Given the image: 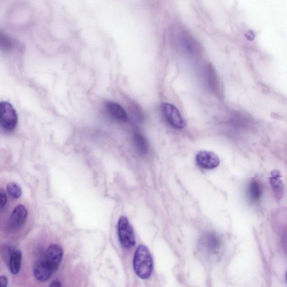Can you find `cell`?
I'll return each mask as SVG.
<instances>
[{
    "instance_id": "obj_1",
    "label": "cell",
    "mask_w": 287,
    "mask_h": 287,
    "mask_svg": "<svg viewBox=\"0 0 287 287\" xmlns=\"http://www.w3.org/2000/svg\"><path fill=\"white\" fill-rule=\"evenodd\" d=\"M134 268L138 277L147 279L150 277L153 269V263L150 251L144 245H140L136 249L134 257Z\"/></svg>"
},
{
    "instance_id": "obj_2",
    "label": "cell",
    "mask_w": 287,
    "mask_h": 287,
    "mask_svg": "<svg viewBox=\"0 0 287 287\" xmlns=\"http://www.w3.org/2000/svg\"><path fill=\"white\" fill-rule=\"evenodd\" d=\"M63 255L62 248L57 244L48 247L43 258L39 260L46 269L53 274L60 265Z\"/></svg>"
},
{
    "instance_id": "obj_3",
    "label": "cell",
    "mask_w": 287,
    "mask_h": 287,
    "mask_svg": "<svg viewBox=\"0 0 287 287\" xmlns=\"http://www.w3.org/2000/svg\"><path fill=\"white\" fill-rule=\"evenodd\" d=\"M18 117L17 111L12 104L6 101L0 103V124L6 132L12 131L18 124Z\"/></svg>"
},
{
    "instance_id": "obj_4",
    "label": "cell",
    "mask_w": 287,
    "mask_h": 287,
    "mask_svg": "<svg viewBox=\"0 0 287 287\" xmlns=\"http://www.w3.org/2000/svg\"><path fill=\"white\" fill-rule=\"evenodd\" d=\"M117 231L119 240L123 247L130 249L135 246V236L133 227L125 216H122L118 220Z\"/></svg>"
},
{
    "instance_id": "obj_5",
    "label": "cell",
    "mask_w": 287,
    "mask_h": 287,
    "mask_svg": "<svg viewBox=\"0 0 287 287\" xmlns=\"http://www.w3.org/2000/svg\"><path fill=\"white\" fill-rule=\"evenodd\" d=\"M161 108L164 117L172 128L178 130L185 128L186 121L176 106L170 103H163Z\"/></svg>"
},
{
    "instance_id": "obj_6",
    "label": "cell",
    "mask_w": 287,
    "mask_h": 287,
    "mask_svg": "<svg viewBox=\"0 0 287 287\" xmlns=\"http://www.w3.org/2000/svg\"><path fill=\"white\" fill-rule=\"evenodd\" d=\"M199 247L208 255L217 254L221 247V241L214 232H208L203 234L199 240Z\"/></svg>"
},
{
    "instance_id": "obj_7",
    "label": "cell",
    "mask_w": 287,
    "mask_h": 287,
    "mask_svg": "<svg viewBox=\"0 0 287 287\" xmlns=\"http://www.w3.org/2000/svg\"><path fill=\"white\" fill-rule=\"evenodd\" d=\"M196 163L201 169L212 170L217 168L221 163L218 155L211 151H200L196 155Z\"/></svg>"
},
{
    "instance_id": "obj_8",
    "label": "cell",
    "mask_w": 287,
    "mask_h": 287,
    "mask_svg": "<svg viewBox=\"0 0 287 287\" xmlns=\"http://www.w3.org/2000/svg\"><path fill=\"white\" fill-rule=\"evenodd\" d=\"M27 215V209L23 205H18L14 209L10 216L7 222V229L10 231H15L19 229L24 225Z\"/></svg>"
},
{
    "instance_id": "obj_9",
    "label": "cell",
    "mask_w": 287,
    "mask_h": 287,
    "mask_svg": "<svg viewBox=\"0 0 287 287\" xmlns=\"http://www.w3.org/2000/svg\"><path fill=\"white\" fill-rule=\"evenodd\" d=\"M107 113L112 117L119 122H126L128 121V115L126 112L120 104L114 102H108L106 104Z\"/></svg>"
},
{
    "instance_id": "obj_10",
    "label": "cell",
    "mask_w": 287,
    "mask_h": 287,
    "mask_svg": "<svg viewBox=\"0 0 287 287\" xmlns=\"http://www.w3.org/2000/svg\"><path fill=\"white\" fill-rule=\"evenodd\" d=\"M270 182L272 189L274 192L275 199L277 200H281L284 193V185L281 179L280 172L277 170L272 171Z\"/></svg>"
},
{
    "instance_id": "obj_11",
    "label": "cell",
    "mask_w": 287,
    "mask_h": 287,
    "mask_svg": "<svg viewBox=\"0 0 287 287\" xmlns=\"http://www.w3.org/2000/svg\"><path fill=\"white\" fill-rule=\"evenodd\" d=\"M207 77L209 86L215 95L221 94V86L217 72L211 64L207 66Z\"/></svg>"
},
{
    "instance_id": "obj_12",
    "label": "cell",
    "mask_w": 287,
    "mask_h": 287,
    "mask_svg": "<svg viewBox=\"0 0 287 287\" xmlns=\"http://www.w3.org/2000/svg\"><path fill=\"white\" fill-rule=\"evenodd\" d=\"M262 186L258 181L252 180L249 182L248 188V195L252 203L258 201L262 197Z\"/></svg>"
},
{
    "instance_id": "obj_13",
    "label": "cell",
    "mask_w": 287,
    "mask_h": 287,
    "mask_svg": "<svg viewBox=\"0 0 287 287\" xmlns=\"http://www.w3.org/2000/svg\"><path fill=\"white\" fill-rule=\"evenodd\" d=\"M134 144L138 153L141 155H145L149 151V144L148 141L142 134L136 133L134 134Z\"/></svg>"
},
{
    "instance_id": "obj_14",
    "label": "cell",
    "mask_w": 287,
    "mask_h": 287,
    "mask_svg": "<svg viewBox=\"0 0 287 287\" xmlns=\"http://www.w3.org/2000/svg\"><path fill=\"white\" fill-rule=\"evenodd\" d=\"M22 254L19 250L14 251L10 257V270L11 273L17 275L21 269Z\"/></svg>"
},
{
    "instance_id": "obj_15",
    "label": "cell",
    "mask_w": 287,
    "mask_h": 287,
    "mask_svg": "<svg viewBox=\"0 0 287 287\" xmlns=\"http://www.w3.org/2000/svg\"><path fill=\"white\" fill-rule=\"evenodd\" d=\"M190 36L187 33H183L181 36L180 42L181 46L186 51L193 54L197 51V45L195 40Z\"/></svg>"
},
{
    "instance_id": "obj_16",
    "label": "cell",
    "mask_w": 287,
    "mask_h": 287,
    "mask_svg": "<svg viewBox=\"0 0 287 287\" xmlns=\"http://www.w3.org/2000/svg\"><path fill=\"white\" fill-rule=\"evenodd\" d=\"M7 192L9 195L15 199L20 198L22 194V190L19 185L14 182H9L6 186Z\"/></svg>"
},
{
    "instance_id": "obj_17",
    "label": "cell",
    "mask_w": 287,
    "mask_h": 287,
    "mask_svg": "<svg viewBox=\"0 0 287 287\" xmlns=\"http://www.w3.org/2000/svg\"><path fill=\"white\" fill-rule=\"evenodd\" d=\"M15 46L14 40L6 35H1V49L9 51Z\"/></svg>"
},
{
    "instance_id": "obj_18",
    "label": "cell",
    "mask_w": 287,
    "mask_h": 287,
    "mask_svg": "<svg viewBox=\"0 0 287 287\" xmlns=\"http://www.w3.org/2000/svg\"><path fill=\"white\" fill-rule=\"evenodd\" d=\"M0 195H1V203L0 204H1V210H2L6 206L7 199L6 193L3 190H1Z\"/></svg>"
},
{
    "instance_id": "obj_19",
    "label": "cell",
    "mask_w": 287,
    "mask_h": 287,
    "mask_svg": "<svg viewBox=\"0 0 287 287\" xmlns=\"http://www.w3.org/2000/svg\"><path fill=\"white\" fill-rule=\"evenodd\" d=\"M7 278L5 276L2 275L0 277V287H6L7 286Z\"/></svg>"
},
{
    "instance_id": "obj_20",
    "label": "cell",
    "mask_w": 287,
    "mask_h": 287,
    "mask_svg": "<svg viewBox=\"0 0 287 287\" xmlns=\"http://www.w3.org/2000/svg\"><path fill=\"white\" fill-rule=\"evenodd\" d=\"M49 287H61V284L60 282L55 280L50 283Z\"/></svg>"
},
{
    "instance_id": "obj_21",
    "label": "cell",
    "mask_w": 287,
    "mask_h": 287,
    "mask_svg": "<svg viewBox=\"0 0 287 287\" xmlns=\"http://www.w3.org/2000/svg\"></svg>"
}]
</instances>
